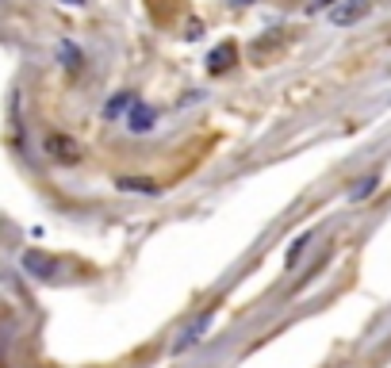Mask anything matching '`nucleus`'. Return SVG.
<instances>
[{
    "label": "nucleus",
    "instance_id": "obj_1",
    "mask_svg": "<svg viewBox=\"0 0 391 368\" xmlns=\"http://www.w3.org/2000/svg\"><path fill=\"white\" fill-rule=\"evenodd\" d=\"M46 157L58 165H77L81 162V146L70 135H46Z\"/></svg>",
    "mask_w": 391,
    "mask_h": 368
},
{
    "label": "nucleus",
    "instance_id": "obj_2",
    "mask_svg": "<svg viewBox=\"0 0 391 368\" xmlns=\"http://www.w3.org/2000/svg\"><path fill=\"white\" fill-rule=\"evenodd\" d=\"M368 16V0H334L330 8V23L334 27H353L357 20Z\"/></svg>",
    "mask_w": 391,
    "mask_h": 368
},
{
    "label": "nucleus",
    "instance_id": "obj_3",
    "mask_svg": "<svg viewBox=\"0 0 391 368\" xmlns=\"http://www.w3.org/2000/svg\"><path fill=\"white\" fill-rule=\"evenodd\" d=\"M23 269L31 272V277H39V280H54V277H58V261L46 257V253H39V250L23 253Z\"/></svg>",
    "mask_w": 391,
    "mask_h": 368
},
{
    "label": "nucleus",
    "instance_id": "obj_4",
    "mask_svg": "<svg viewBox=\"0 0 391 368\" xmlns=\"http://www.w3.org/2000/svg\"><path fill=\"white\" fill-rule=\"evenodd\" d=\"M238 58V46L234 43H219L211 54H207V73H226Z\"/></svg>",
    "mask_w": 391,
    "mask_h": 368
},
{
    "label": "nucleus",
    "instance_id": "obj_5",
    "mask_svg": "<svg viewBox=\"0 0 391 368\" xmlns=\"http://www.w3.org/2000/svg\"><path fill=\"white\" fill-rule=\"evenodd\" d=\"M127 130L131 135H146V130H154V111L135 100V108L127 111Z\"/></svg>",
    "mask_w": 391,
    "mask_h": 368
},
{
    "label": "nucleus",
    "instance_id": "obj_6",
    "mask_svg": "<svg viewBox=\"0 0 391 368\" xmlns=\"http://www.w3.org/2000/svg\"><path fill=\"white\" fill-rule=\"evenodd\" d=\"M207 326H211V311H207V315H199L196 323H192V326L185 330V338H180V342H177L173 349H177V353H185V349H192V345L199 342V334H204Z\"/></svg>",
    "mask_w": 391,
    "mask_h": 368
},
{
    "label": "nucleus",
    "instance_id": "obj_7",
    "mask_svg": "<svg viewBox=\"0 0 391 368\" xmlns=\"http://www.w3.org/2000/svg\"><path fill=\"white\" fill-rule=\"evenodd\" d=\"M131 108H135V92H119V96H111L104 104V119H119V116H127Z\"/></svg>",
    "mask_w": 391,
    "mask_h": 368
},
{
    "label": "nucleus",
    "instance_id": "obj_8",
    "mask_svg": "<svg viewBox=\"0 0 391 368\" xmlns=\"http://www.w3.org/2000/svg\"><path fill=\"white\" fill-rule=\"evenodd\" d=\"M116 188H119V192H142V196H154L158 192V184L150 181V177H119Z\"/></svg>",
    "mask_w": 391,
    "mask_h": 368
},
{
    "label": "nucleus",
    "instance_id": "obj_9",
    "mask_svg": "<svg viewBox=\"0 0 391 368\" xmlns=\"http://www.w3.org/2000/svg\"><path fill=\"white\" fill-rule=\"evenodd\" d=\"M58 58L65 69H81V50L73 43H58Z\"/></svg>",
    "mask_w": 391,
    "mask_h": 368
},
{
    "label": "nucleus",
    "instance_id": "obj_10",
    "mask_svg": "<svg viewBox=\"0 0 391 368\" xmlns=\"http://www.w3.org/2000/svg\"><path fill=\"white\" fill-rule=\"evenodd\" d=\"M307 245H311V234H299V238H295V242H292V250H288V257H284V265H288V269H292V265H295V261H299V253H303V250H307Z\"/></svg>",
    "mask_w": 391,
    "mask_h": 368
},
{
    "label": "nucleus",
    "instance_id": "obj_11",
    "mask_svg": "<svg viewBox=\"0 0 391 368\" xmlns=\"http://www.w3.org/2000/svg\"><path fill=\"white\" fill-rule=\"evenodd\" d=\"M376 184H380L376 177H365V181H360V184H357V188H353V192H349V200H368V196L376 192Z\"/></svg>",
    "mask_w": 391,
    "mask_h": 368
},
{
    "label": "nucleus",
    "instance_id": "obj_12",
    "mask_svg": "<svg viewBox=\"0 0 391 368\" xmlns=\"http://www.w3.org/2000/svg\"><path fill=\"white\" fill-rule=\"evenodd\" d=\"M62 4H84V0H62Z\"/></svg>",
    "mask_w": 391,
    "mask_h": 368
},
{
    "label": "nucleus",
    "instance_id": "obj_13",
    "mask_svg": "<svg viewBox=\"0 0 391 368\" xmlns=\"http://www.w3.org/2000/svg\"><path fill=\"white\" fill-rule=\"evenodd\" d=\"M234 4H250V0H234Z\"/></svg>",
    "mask_w": 391,
    "mask_h": 368
}]
</instances>
